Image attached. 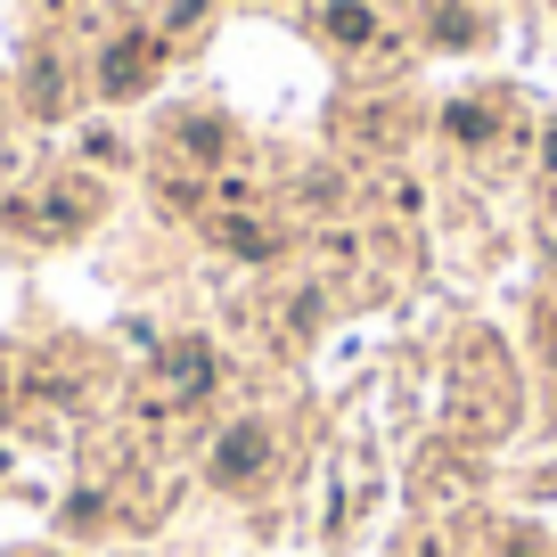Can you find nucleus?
<instances>
[{
	"mask_svg": "<svg viewBox=\"0 0 557 557\" xmlns=\"http://www.w3.org/2000/svg\"><path fill=\"white\" fill-rule=\"evenodd\" d=\"M262 459V435H230V451H222V475H246Z\"/></svg>",
	"mask_w": 557,
	"mask_h": 557,
	"instance_id": "nucleus-1",
	"label": "nucleus"
}]
</instances>
